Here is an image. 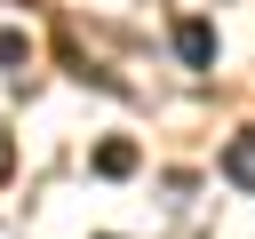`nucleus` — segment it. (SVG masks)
I'll use <instances>...</instances> for the list:
<instances>
[{
  "mask_svg": "<svg viewBox=\"0 0 255 239\" xmlns=\"http://www.w3.org/2000/svg\"><path fill=\"white\" fill-rule=\"evenodd\" d=\"M96 167H104V175H128V167H135V151H128V143H104V151H96Z\"/></svg>",
  "mask_w": 255,
  "mask_h": 239,
  "instance_id": "7ed1b4c3",
  "label": "nucleus"
},
{
  "mask_svg": "<svg viewBox=\"0 0 255 239\" xmlns=\"http://www.w3.org/2000/svg\"><path fill=\"white\" fill-rule=\"evenodd\" d=\"M223 175H231V183H239V191H255V127H247V135H231V143H223Z\"/></svg>",
  "mask_w": 255,
  "mask_h": 239,
  "instance_id": "f257e3e1",
  "label": "nucleus"
},
{
  "mask_svg": "<svg viewBox=\"0 0 255 239\" xmlns=\"http://www.w3.org/2000/svg\"><path fill=\"white\" fill-rule=\"evenodd\" d=\"M32 48H24V32H0V64H24Z\"/></svg>",
  "mask_w": 255,
  "mask_h": 239,
  "instance_id": "20e7f679",
  "label": "nucleus"
},
{
  "mask_svg": "<svg viewBox=\"0 0 255 239\" xmlns=\"http://www.w3.org/2000/svg\"><path fill=\"white\" fill-rule=\"evenodd\" d=\"M175 56H183V64H215V32H207L199 16H191V24H175Z\"/></svg>",
  "mask_w": 255,
  "mask_h": 239,
  "instance_id": "f03ea898",
  "label": "nucleus"
}]
</instances>
